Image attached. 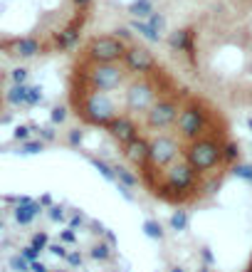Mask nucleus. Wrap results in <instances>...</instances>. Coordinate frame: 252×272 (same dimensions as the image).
Returning <instances> with one entry per match:
<instances>
[{"label": "nucleus", "mask_w": 252, "mask_h": 272, "mask_svg": "<svg viewBox=\"0 0 252 272\" xmlns=\"http://www.w3.org/2000/svg\"><path fill=\"white\" fill-rule=\"evenodd\" d=\"M65 92L72 116L104 134L161 205L193 208L238 169L223 109L134 32L87 35L72 52Z\"/></svg>", "instance_id": "f257e3e1"}, {"label": "nucleus", "mask_w": 252, "mask_h": 272, "mask_svg": "<svg viewBox=\"0 0 252 272\" xmlns=\"http://www.w3.org/2000/svg\"><path fill=\"white\" fill-rule=\"evenodd\" d=\"M0 272H129L97 215L50 193L0 196Z\"/></svg>", "instance_id": "f03ea898"}, {"label": "nucleus", "mask_w": 252, "mask_h": 272, "mask_svg": "<svg viewBox=\"0 0 252 272\" xmlns=\"http://www.w3.org/2000/svg\"><path fill=\"white\" fill-rule=\"evenodd\" d=\"M97 0H0V57L47 59L87 37Z\"/></svg>", "instance_id": "7ed1b4c3"}, {"label": "nucleus", "mask_w": 252, "mask_h": 272, "mask_svg": "<svg viewBox=\"0 0 252 272\" xmlns=\"http://www.w3.org/2000/svg\"><path fill=\"white\" fill-rule=\"evenodd\" d=\"M8 112V82H5V74L0 72V119Z\"/></svg>", "instance_id": "20e7f679"}]
</instances>
